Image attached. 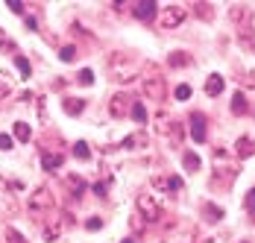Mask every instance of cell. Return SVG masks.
<instances>
[{
  "label": "cell",
  "instance_id": "cell-35",
  "mask_svg": "<svg viewBox=\"0 0 255 243\" xmlns=\"http://www.w3.org/2000/svg\"><path fill=\"white\" fill-rule=\"evenodd\" d=\"M103 226V220L100 217H91V220H85V229H91V232H97Z\"/></svg>",
  "mask_w": 255,
  "mask_h": 243
},
{
  "label": "cell",
  "instance_id": "cell-18",
  "mask_svg": "<svg viewBox=\"0 0 255 243\" xmlns=\"http://www.w3.org/2000/svg\"><path fill=\"white\" fill-rule=\"evenodd\" d=\"M147 144V135H141V132H135V135H129V138H124V149H141V146Z\"/></svg>",
  "mask_w": 255,
  "mask_h": 243
},
{
  "label": "cell",
  "instance_id": "cell-37",
  "mask_svg": "<svg viewBox=\"0 0 255 243\" xmlns=\"http://www.w3.org/2000/svg\"><path fill=\"white\" fill-rule=\"evenodd\" d=\"M132 229H135V232H144V220H141V217H132Z\"/></svg>",
  "mask_w": 255,
  "mask_h": 243
},
{
  "label": "cell",
  "instance_id": "cell-39",
  "mask_svg": "<svg viewBox=\"0 0 255 243\" xmlns=\"http://www.w3.org/2000/svg\"><path fill=\"white\" fill-rule=\"evenodd\" d=\"M38 115L47 121V109H44V97H38Z\"/></svg>",
  "mask_w": 255,
  "mask_h": 243
},
{
  "label": "cell",
  "instance_id": "cell-5",
  "mask_svg": "<svg viewBox=\"0 0 255 243\" xmlns=\"http://www.w3.org/2000/svg\"><path fill=\"white\" fill-rule=\"evenodd\" d=\"M50 205H53V196H50L47 188H38L35 194L29 196V211H32V214H44Z\"/></svg>",
  "mask_w": 255,
  "mask_h": 243
},
{
  "label": "cell",
  "instance_id": "cell-17",
  "mask_svg": "<svg viewBox=\"0 0 255 243\" xmlns=\"http://www.w3.org/2000/svg\"><path fill=\"white\" fill-rule=\"evenodd\" d=\"M182 164H185V170L188 173H197L200 167H203V161H200L197 152H185V155H182Z\"/></svg>",
  "mask_w": 255,
  "mask_h": 243
},
{
  "label": "cell",
  "instance_id": "cell-4",
  "mask_svg": "<svg viewBox=\"0 0 255 243\" xmlns=\"http://www.w3.org/2000/svg\"><path fill=\"white\" fill-rule=\"evenodd\" d=\"M132 103H135V100L129 97V94H124V91L115 94V97L109 100V115H112V118H124V115L132 112Z\"/></svg>",
  "mask_w": 255,
  "mask_h": 243
},
{
  "label": "cell",
  "instance_id": "cell-13",
  "mask_svg": "<svg viewBox=\"0 0 255 243\" xmlns=\"http://www.w3.org/2000/svg\"><path fill=\"white\" fill-rule=\"evenodd\" d=\"M238 41H241V47H244V50H253V53H255V29H253V26L238 29Z\"/></svg>",
  "mask_w": 255,
  "mask_h": 243
},
{
  "label": "cell",
  "instance_id": "cell-9",
  "mask_svg": "<svg viewBox=\"0 0 255 243\" xmlns=\"http://www.w3.org/2000/svg\"><path fill=\"white\" fill-rule=\"evenodd\" d=\"M191 138H194L197 144L205 141V115L203 112H194V115H191Z\"/></svg>",
  "mask_w": 255,
  "mask_h": 243
},
{
  "label": "cell",
  "instance_id": "cell-23",
  "mask_svg": "<svg viewBox=\"0 0 255 243\" xmlns=\"http://www.w3.org/2000/svg\"><path fill=\"white\" fill-rule=\"evenodd\" d=\"M129 115H132L138 123H147V109H144V103H138V100L132 103V112H129Z\"/></svg>",
  "mask_w": 255,
  "mask_h": 243
},
{
  "label": "cell",
  "instance_id": "cell-3",
  "mask_svg": "<svg viewBox=\"0 0 255 243\" xmlns=\"http://www.w3.org/2000/svg\"><path fill=\"white\" fill-rule=\"evenodd\" d=\"M135 205H138V217L141 220H147V223H158L161 220V205L155 202L153 194H141Z\"/></svg>",
  "mask_w": 255,
  "mask_h": 243
},
{
  "label": "cell",
  "instance_id": "cell-8",
  "mask_svg": "<svg viewBox=\"0 0 255 243\" xmlns=\"http://www.w3.org/2000/svg\"><path fill=\"white\" fill-rule=\"evenodd\" d=\"M155 12H158V3H155V0H141V3H135V9H132V15H135L138 21H150V18H155Z\"/></svg>",
  "mask_w": 255,
  "mask_h": 243
},
{
  "label": "cell",
  "instance_id": "cell-10",
  "mask_svg": "<svg viewBox=\"0 0 255 243\" xmlns=\"http://www.w3.org/2000/svg\"><path fill=\"white\" fill-rule=\"evenodd\" d=\"M164 243H197L194 241V229H191V226H179V229H173V232L164 238Z\"/></svg>",
  "mask_w": 255,
  "mask_h": 243
},
{
  "label": "cell",
  "instance_id": "cell-40",
  "mask_svg": "<svg viewBox=\"0 0 255 243\" xmlns=\"http://www.w3.org/2000/svg\"><path fill=\"white\" fill-rule=\"evenodd\" d=\"M121 243H135V241H132V238H127V241H121Z\"/></svg>",
  "mask_w": 255,
  "mask_h": 243
},
{
  "label": "cell",
  "instance_id": "cell-31",
  "mask_svg": "<svg viewBox=\"0 0 255 243\" xmlns=\"http://www.w3.org/2000/svg\"><path fill=\"white\" fill-rule=\"evenodd\" d=\"M6 6H9V9H12L15 15H24V18H26V9H24V3H21V0H9Z\"/></svg>",
  "mask_w": 255,
  "mask_h": 243
},
{
  "label": "cell",
  "instance_id": "cell-28",
  "mask_svg": "<svg viewBox=\"0 0 255 243\" xmlns=\"http://www.w3.org/2000/svg\"><path fill=\"white\" fill-rule=\"evenodd\" d=\"M244 205H247V211H250V217L255 220V188L247 194V199H244Z\"/></svg>",
  "mask_w": 255,
  "mask_h": 243
},
{
  "label": "cell",
  "instance_id": "cell-16",
  "mask_svg": "<svg viewBox=\"0 0 255 243\" xmlns=\"http://www.w3.org/2000/svg\"><path fill=\"white\" fill-rule=\"evenodd\" d=\"M62 109H65L68 115H79V112L85 109V100H79V97H65V100H62Z\"/></svg>",
  "mask_w": 255,
  "mask_h": 243
},
{
  "label": "cell",
  "instance_id": "cell-30",
  "mask_svg": "<svg viewBox=\"0 0 255 243\" xmlns=\"http://www.w3.org/2000/svg\"><path fill=\"white\" fill-rule=\"evenodd\" d=\"M6 238H9V243H26V238L18 232V229H9V232H6Z\"/></svg>",
  "mask_w": 255,
  "mask_h": 243
},
{
  "label": "cell",
  "instance_id": "cell-19",
  "mask_svg": "<svg viewBox=\"0 0 255 243\" xmlns=\"http://www.w3.org/2000/svg\"><path fill=\"white\" fill-rule=\"evenodd\" d=\"M203 214H205V220L217 223V220H223V208L220 205H211V202H203Z\"/></svg>",
  "mask_w": 255,
  "mask_h": 243
},
{
  "label": "cell",
  "instance_id": "cell-6",
  "mask_svg": "<svg viewBox=\"0 0 255 243\" xmlns=\"http://www.w3.org/2000/svg\"><path fill=\"white\" fill-rule=\"evenodd\" d=\"M144 94L150 100H164V76H147L144 79Z\"/></svg>",
  "mask_w": 255,
  "mask_h": 243
},
{
  "label": "cell",
  "instance_id": "cell-29",
  "mask_svg": "<svg viewBox=\"0 0 255 243\" xmlns=\"http://www.w3.org/2000/svg\"><path fill=\"white\" fill-rule=\"evenodd\" d=\"M182 188H185V185H182V179H179V176H170V179H167V191H173V194H179Z\"/></svg>",
  "mask_w": 255,
  "mask_h": 243
},
{
  "label": "cell",
  "instance_id": "cell-7",
  "mask_svg": "<svg viewBox=\"0 0 255 243\" xmlns=\"http://www.w3.org/2000/svg\"><path fill=\"white\" fill-rule=\"evenodd\" d=\"M229 18L238 29H244V26H250V21H253V12H250V6H241V3H238V6L229 9Z\"/></svg>",
  "mask_w": 255,
  "mask_h": 243
},
{
  "label": "cell",
  "instance_id": "cell-33",
  "mask_svg": "<svg viewBox=\"0 0 255 243\" xmlns=\"http://www.w3.org/2000/svg\"><path fill=\"white\" fill-rule=\"evenodd\" d=\"M173 94H176V100H188L191 97V85H179Z\"/></svg>",
  "mask_w": 255,
  "mask_h": 243
},
{
  "label": "cell",
  "instance_id": "cell-34",
  "mask_svg": "<svg viewBox=\"0 0 255 243\" xmlns=\"http://www.w3.org/2000/svg\"><path fill=\"white\" fill-rule=\"evenodd\" d=\"M15 146V141L9 138V135H0V152H6V149H12Z\"/></svg>",
  "mask_w": 255,
  "mask_h": 243
},
{
  "label": "cell",
  "instance_id": "cell-12",
  "mask_svg": "<svg viewBox=\"0 0 255 243\" xmlns=\"http://www.w3.org/2000/svg\"><path fill=\"white\" fill-rule=\"evenodd\" d=\"M235 152H238V158H250V155H255V141L253 138H238Z\"/></svg>",
  "mask_w": 255,
  "mask_h": 243
},
{
  "label": "cell",
  "instance_id": "cell-11",
  "mask_svg": "<svg viewBox=\"0 0 255 243\" xmlns=\"http://www.w3.org/2000/svg\"><path fill=\"white\" fill-rule=\"evenodd\" d=\"M223 85H226L223 76H220V73H211V76L205 79V94H208V97H217V94L223 91Z\"/></svg>",
  "mask_w": 255,
  "mask_h": 243
},
{
  "label": "cell",
  "instance_id": "cell-21",
  "mask_svg": "<svg viewBox=\"0 0 255 243\" xmlns=\"http://www.w3.org/2000/svg\"><path fill=\"white\" fill-rule=\"evenodd\" d=\"M247 109H250V106H247V97L238 91V94L232 97V112H235V115H247Z\"/></svg>",
  "mask_w": 255,
  "mask_h": 243
},
{
  "label": "cell",
  "instance_id": "cell-36",
  "mask_svg": "<svg viewBox=\"0 0 255 243\" xmlns=\"http://www.w3.org/2000/svg\"><path fill=\"white\" fill-rule=\"evenodd\" d=\"M106 191H109V185H106V182H97V185H94V194H97V196H106Z\"/></svg>",
  "mask_w": 255,
  "mask_h": 243
},
{
  "label": "cell",
  "instance_id": "cell-38",
  "mask_svg": "<svg viewBox=\"0 0 255 243\" xmlns=\"http://www.w3.org/2000/svg\"><path fill=\"white\" fill-rule=\"evenodd\" d=\"M24 21H26V29H38V21H35V18H32V15H26Z\"/></svg>",
  "mask_w": 255,
  "mask_h": 243
},
{
  "label": "cell",
  "instance_id": "cell-1",
  "mask_svg": "<svg viewBox=\"0 0 255 243\" xmlns=\"http://www.w3.org/2000/svg\"><path fill=\"white\" fill-rule=\"evenodd\" d=\"M106 68H109V79H115V82H132L138 76V62L127 53H115L106 62Z\"/></svg>",
  "mask_w": 255,
  "mask_h": 243
},
{
  "label": "cell",
  "instance_id": "cell-41",
  "mask_svg": "<svg viewBox=\"0 0 255 243\" xmlns=\"http://www.w3.org/2000/svg\"><path fill=\"white\" fill-rule=\"evenodd\" d=\"M0 47H3V32H0Z\"/></svg>",
  "mask_w": 255,
  "mask_h": 243
},
{
  "label": "cell",
  "instance_id": "cell-20",
  "mask_svg": "<svg viewBox=\"0 0 255 243\" xmlns=\"http://www.w3.org/2000/svg\"><path fill=\"white\" fill-rule=\"evenodd\" d=\"M15 138H18V141H21V144H26V141H29V138H32V129H29V123H15Z\"/></svg>",
  "mask_w": 255,
  "mask_h": 243
},
{
  "label": "cell",
  "instance_id": "cell-24",
  "mask_svg": "<svg viewBox=\"0 0 255 243\" xmlns=\"http://www.w3.org/2000/svg\"><path fill=\"white\" fill-rule=\"evenodd\" d=\"M194 12H197L200 18H205V21H211V18H214V9H211L208 3H194Z\"/></svg>",
  "mask_w": 255,
  "mask_h": 243
},
{
  "label": "cell",
  "instance_id": "cell-32",
  "mask_svg": "<svg viewBox=\"0 0 255 243\" xmlns=\"http://www.w3.org/2000/svg\"><path fill=\"white\" fill-rule=\"evenodd\" d=\"M77 79L82 82V85H91V82H94V73L85 68V71H79V73H77Z\"/></svg>",
  "mask_w": 255,
  "mask_h": 243
},
{
  "label": "cell",
  "instance_id": "cell-25",
  "mask_svg": "<svg viewBox=\"0 0 255 243\" xmlns=\"http://www.w3.org/2000/svg\"><path fill=\"white\" fill-rule=\"evenodd\" d=\"M74 155H77L79 161H82V158H91V149H88V144H85V141H77V144H74Z\"/></svg>",
  "mask_w": 255,
  "mask_h": 243
},
{
  "label": "cell",
  "instance_id": "cell-22",
  "mask_svg": "<svg viewBox=\"0 0 255 243\" xmlns=\"http://www.w3.org/2000/svg\"><path fill=\"white\" fill-rule=\"evenodd\" d=\"M173 68H185V65H191V56L188 53H182V50H176V53H170V59H167Z\"/></svg>",
  "mask_w": 255,
  "mask_h": 243
},
{
  "label": "cell",
  "instance_id": "cell-2",
  "mask_svg": "<svg viewBox=\"0 0 255 243\" xmlns=\"http://www.w3.org/2000/svg\"><path fill=\"white\" fill-rule=\"evenodd\" d=\"M185 18H188V9H185V6H179V3L164 6V9L158 12V24H161V29H176Z\"/></svg>",
  "mask_w": 255,
  "mask_h": 243
},
{
  "label": "cell",
  "instance_id": "cell-14",
  "mask_svg": "<svg viewBox=\"0 0 255 243\" xmlns=\"http://www.w3.org/2000/svg\"><path fill=\"white\" fill-rule=\"evenodd\" d=\"M62 161H65V158H62V155H56V152H41V167H44V170H59V167H62Z\"/></svg>",
  "mask_w": 255,
  "mask_h": 243
},
{
  "label": "cell",
  "instance_id": "cell-15",
  "mask_svg": "<svg viewBox=\"0 0 255 243\" xmlns=\"http://www.w3.org/2000/svg\"><path fill=\"white\" fill-rule=\"evenodd\" d=\"M65 188L74 196H82L85 194V179H79V176H65Z\"/></svg>",
  "mask_w": 255,
  "mask_h": 243
},
{
  "label": "cell",
  "instance_id": "cell-26",
  "mask_svg": "<svg viewBox=\"0 0 255 243\" xmlns=\"http://www.w3.org/2000/svg\"><path fill=\"white\" fill-rule=\"evenodd\" d=\"M59 59H62V62H74V59H77V47H74V44H65V47L59 50Z\"/></svg>",
  "mask_w": 255,
  "mask_h": 243
},
{
  "label": "cell",
  "instance_id": "cell-27",
  "mask_svg": "<svg viewBox=\"0 0 255 243\" xmlns=\"http://www.w3.org/2000/svg\"><path fill=\"white\" fill-rule=\"evenodd\" d=\"M15 65H18V71H21V79H26V76L32 73V68H29V62H26L24 56H15Z\"/></svg>",
  "mask_w": 255,
  "mask_h": 243
}]
</instances>
